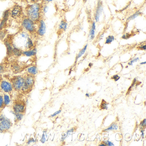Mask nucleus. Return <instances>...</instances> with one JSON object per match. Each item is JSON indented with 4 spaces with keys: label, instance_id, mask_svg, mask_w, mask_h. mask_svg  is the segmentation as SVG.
<instances>
[{
    "label": "nucleus",
    "instance_id": "f257e3e1",
    "mask_svg": "<svg viewBox=\"0 0 146 146\" xmlns=\"http://www.w3.org/2000/svg\"><path fill=\"white\" fill-rule=\"evenodd\" d=\"M28 18L34 22L39 21L40 13V7L37 3H35L28 7L26 10Z\"/></svg>",
    "mask_w": 146,
    "mask_h": 146
},
{
    "label": "nucleus",
    "instance_id": "f03ea898",
    "mask_svg": "<svg viewBox=\"0 0 146 146\" xmlns=\"http://www.w3.org/2000/svg\"><path fill=\"white\" fill-rule=\"evenodd\" d=\"M12 123L5 115H0V133L6 132L9 130L12 126Z\"/></svg>",
    "mask_w": 146,
    "mask_h": 146
},
{
    "label": "nucleus",
    "instance_id": "7ed1b4c3",
    "mask_svg": "<svg viewBox=\"0 0 146 146\" xmlns=\"http://www.w3.org/2000/svg\"><path fill=\"white\" fill-rule=\"evenodd\" d=\"M12 84L13 89L16 91H20L24 85L25 77L21 76H15L13 79Z\"/></svg>",
    "mask_w": 146,
    "mask_h": 146
},
{
    "label": "nucleus",
    "instance_id": "20e7f679",
    "mask_svg": "<svg viewBox=\"0 0 146 146\" xmlns=\"http://www.w3.org/2000/svg\"><path fill=\"white\" fill-rule=\"evenodd\" d=\"M35 83V79L34 76L29 74L26 76L25 77L24 85L21 90L23 92H27L29 90H31Z\"/></svg>",
    "mask_w": 146,
    "mask_h": 146
},
{
    "label": "nucleus",
    "instance_id": "39448f33",
    "mask_svg": "<svg viewBox=\"0 0 146 146\" xmlns=\"http://www.w3.org/2000/svg\"><path fill=\"white\" fill-rule=\"evenodd\" d=\"M35 23L34 21L29 18H26L23 20L22 25L26 31L29 33H33L36 31Z\"/></svg>",
    "mask_w": 146,
    "mask_h": 146
},
{
    "label": "nucleus",
    "instance_id": "423d86ee",
    "mask_svg": "<svg viewBox=\"0 0 146 146\" xmlns=\"http://www.w3.org/2000/svg\"><path fill=\"white\" fill-rule=\"evenodd\" d=\"M0 88L4 93L7 94L11 93L13 90L12 83L7 80H3L0 82Z\"/></svg>",
    "mask_w": 146,
    "mask_h": 146
},
{
    "label": "nucleus",
    "instance_id": "0eeeda50",
    "mask_svg": "<svg viewBox=\"0 0 146 146\" xmlns=\"http://www.w3.org/2000/svg\"><path fill=\"white\" fill-rule=\"evenodd\" d=\"M103 11V4L102 1H98L97 6L96 8L94 13V19L95 22H99L100 21L101 16Z\"/></svg>",
    "mask_w": 146,
    "mask_h": 146
},
{
    "label": "nucleus",
    "instance_id": "6e6552de",
    "mask_svg": "<svg viewBox=\"0 0 146 146\" xmlns=\"http://www.w3.org/2000/svg\"><path fill=\"white\" fill-rule=\"evenodd\" d=\"M12 109L14 112L24 113L25 111V104L21 102H16L13 106Z\"/></svg>",
    "mask_w": 146,
    "mask_h": 146
},
{
    "label": "nucleus",
    "instance_id": "1a4fd4ad",
    "mask_svg": "<svg viewBox=\"0 0 146 146\" xmlns=\"http://www.w3.org/2000/svg\"><path fill=\"white\" fill-rule=\"evenodd\" d=\"M11 17L14 19L19 18L22 16L23 13V10L21 7L19 5L15 6L11 12Z\"/></svg>",
    "mask_w": 146,
    "mask_h": 146
},
{
    "label": "nucleus",
    "instance_id": "9d476101",
    "mask_svg": "<svg viewBox=\"0 0 146 146\" xmlns=\"http://www.w3.org/2000/svg\"><path fill=\"white\" fill-rule=\"evenodd\" d=\"M46 31V26L44 20L41 19L39 21V25L37 33L40 36H43L45 35Z\"/></svg>",
    "mask_w": 146,
    "mask_h": 146
},
{
    "label": "nucleus",
    "instance_id": "9b49d317",
    "mask_svg": "<svg viewBox=\"0 0 146 146\" xmlns=\"http://www.w3.org/2000/svg\"><path fill=\"white\" fill-rule=\"evenodd\" d=\"M10 14V13L9 10H7L4 12L3 17L1 19V22L0 23V30L3 29L7 25V20L9 18Z\"/></svg>",
    "mask_w": 146,
    "mask_h": 146
},
{
    "label": "nucleus",
    "instance_id": "f8f14e48",
    "mask_svg": "<svg viewBox=\"0 0 146 146\" xmlns=\"http://www.w3.org/2000/svg\"><path fill=\"white\" fill-rule=\"evenodd\" d=\"M96 30V22L95 21L92 22L91 24V27H90V30L89 36L90 40H93L94 39L95 37Z\"/></svg>",
    "mask_w": 146,
    "mask_h": 146
},
{
    "label": "nucleus",
    "instance_id": "ddd939ff",
    "mask_svg": "<svg viewBox=\"0 0 146 146\" xmlns=\"http://www.w3.org/2000/svg\"><path fill=\"white\" fill-rule=\"evenodd\" d=\"M37 53V50L36 48H33L29 50L23 51V54L28 57L35 56Z\"/></svg>",
    "mask_w": 146,
    "mask_h": 146
},
{
    "label": "nucleus",
    "instance_id": "4468645a",
    "mask_svg": "<svg viewBox=\"0 0 146 146\" xmlns=\"http://www.w3.org/2000/svg\"><path fill=\"white\" fill-rule=\"evenodd\" d=\"M6 47L7 50V54L8 56H11L13 55V47L12 43L10 42L9 41H6L5 42Z\"/></svg>",
    "mask_w": 146,
    "mask_h": 146
},
{
    "label": "nucleus",
    "instance_id": "2eb2a0df",
    "mask_svg": "<svg viewBox=\"0 0 146 146\" xmlns=\"http://www.w3.org/2000/svg\"><path fill=\"white\" fill-rule=\"evenodd\" d=\"M27 72L29 75L35 76L38 73V70L36 66H31L27 69Z\"/></svg>",
    "mask_w": 146,
    "mask_h": 146
},
{
    "label": "nucleus",
    "instance_id": "dca6fc26",
    "mask_svg": "<svg viewBox=\"0 0 146 146\" xmlns=\"http://www.w3.org/2000/svg\"><path fill=\"white\" fill-rule=\"evenodd\" d=\"M142 14V13L140 11H137L135 13H133V14L131 15L129 17H128V18L126 19V21H127V22H128L131 21V20H134V19H136L137 17L141 15Z\"/></svg>",
    "mask_w": 146,
    "mask_h": 146
},
{
    "label": "nucleus",
    "instance_id": "f3484780",
    "mask_svg": "<svg viewBox=\"0 0 146 146\" xmlns=\"http://www.w3.org/2000/svg\"><path fill=\"white\" fill-rule=\"evenodd\" d=\"M3 98H4L5 106H9L11 104V97H10L9 94L5 93V94H3Z\"/></svg>",
    "mask_w": 146,
    "mask_h": 146
},
{
    "label": "nucleus",
    "instance_id": "a211bd4d",
    "mask_svg": "<svg viewBox=\"0 0 146 146\" xmlns=\"http://www.w3.org/2000/svg\"><path fill=\"white\" fill-rule=\"evenodd\" d=\"M68 24L64 20H62L58 25L59 30L65 31L68 28Z\"/></svg>",
    "mask_w": 146,
    "mask_h": 146
},
{
    "label": "nucleus",
    "instance_id": "6ab92c4d",
    "mask_svg": "<svg viewBox=\"0 0 146 146\" xmlns=\"http://www.w3.org/2000/svg\"><path fill=\"white\" fill-rule=\"evenodd\" d=\"M13 55H14V56L16 57H20L21 55L23 54V51L21 49L15 47L13 46Z\"/></svg>",
    "mask_w": 146,
    "mask_h": 146
},
{
    "label": "nucleus",
    "instance_id": "aec40b11",
    "mask_svg": "<svg viewBox=\"0 0 146 146\" xmlns=\"http://www.w3.org/2000/svg\"><path fill=\"white\" fill-rule=\"evenodd\" d=\"M88 46V44H86L84 46V47L82 49V50H80V52L78 53V54L77 55L76 57V63L77 61L78 60L81 58L83 54H84L85 52H86V50H87V48Z\"/></svg>",
    "mask_w": 146,
    "mask_h": 146
},
{
    "label": "nucleus",
    "instance_id": "412c9836",
    "mask_svg": "<svg viewBox=\"0 0 146 146\" xmlns=\"http://www.w3.org/2000/svg\"><path fill=\"white\" fill-rule=\"evenodd\" d=\"M12 113L14 114L15 119L17 121H20L23 119L24 117V114L21 113H15L13 111Z\"/></svg>",
    "mask_w": 146,
    "mask_h": 146
},
{
    "label": "nucleus",
    "instance_id": "4be33fe9",
    "mask_svg": "<svg viewBox=\"0 0 146 146\" xmlns=\"http://www.w3.org/2000/svg\"><path fill=\"white\" fill-rule=\"evenodd\" d=\"M115 40V37L113 35H109L106 38L105 44H110Z\"/></svg>",
    "mask_w": 146,
    "mask_h": 146
},
{
    "label": "nucleus",
    "instance_id": "5701e85b",
    "mask_svg": "<svg viewBox=\"0 0 146 146\" xmlns=\"http://www.w3.org/2000/svg\"><path fill=\"white\" fill-rule=\"evenodd\" d=\"M12 69L13 71L16 73H18L21 70L20 66L17 64H15L12 66Z\"/></svg>",
    "mask_w": 146,
    "mask_h": 146
},
{
    "label": "nucleus",
    "instance_id": "b1692460",
    "mask_svg": "<svg viewBox=\"0 0 146 146\" xmlns=\"http://www.w3.org/2000/svg\"><path fill=\"white\" fill-rule=\"evenodd\" d=\"M118 126L115 123L112 124L110 127H108L107 129H106L104 130V131H109L112 130H116L117 129Z\"/></svg>",
    "mask_w": 146,
    "mask_h": 146
},
{
    "label": "nucleus",
    "instance_id": "393cba45",
    "mask_svg": "<svg viewBox=\"0 0 146 146\" xmlns=\"http://www.w3.org/2000/svg\"><path fill=\"white\" fill-rule=\"evenodd\" d=\"M4 107H5V105H4L3 94L0 93V109L4 108Z\"/></svg>",
    "mask_w": 146,
    "mask_h": 146
},
{
    "label": "nucleus",
    "instance_id": "a878e982",
    "mask_svg": "<svg viewBox=\"0 0 146 146\" xmlns=\"http://www.w3.org/2000/svg\"><path fill=\"white\" fill-rule=\"evenodd\" d=\"M108 103H107V102L104 100H102V102L101 105L100 106L101 108L102 109H108Z\"/></svg>",
    "mask_w": 146,
    "mask_h": 146
},
{
    "label": "nucleus",
    "instance_id": "bb28decb",
    "mask_svg": "<svg viewBox=\"0 0 146 146\" xmlns=\"http://www.w3.org/2000/svg\"><path fill=\"white\" fill-rule=\"evenodd\" d=\"M131 35L129 33H126L122 35L121 38L123 40H128L131 37Z\"/></svg>",
    "mask_w": 146,
    "mask_h": 146
},
{
    "label": "nucleus",
    "instance_id": "cd10ccee",
    "mask_svg": "<svg viewBox=\"0 0 146 146\" xmlns=\"http://www.w3.org/2000/svg\"><path fill=\"white\" fill-rule=\"evenodd\" d=\"M139 60V58H133V59L131 60L130 62H129L128 63V65L130 66H132L133 65V64L134 63H135V62H137V61H138Z\"/></svg>",
    "mask_w": 146,
    "mask_h": 146
},
{
    "label": "nucleus",
    "instance_id": "c85d7f7f",
    "mask_svg": "<svg viewBox=\"0 0 146 146\" xmlns=\"http://www.w3.org/2000/svg\"><path fill=\"white\" fill-rule=\"evenodd\" d=\"M46 135H45V133H43L42 134V135L40 141L42 143H44L46 142Z\"/></svg>",
    "mask_w": 146,
    "mask_h": 146
},
{
    "label": "nucleus",
    "instance_id": "c756f323",
    "mask_svg": "<svg viewBox=\"0 0 146 146\" xmlns=\"http://www.w3.org/2000/svg\"><path fill=\"white\" fill-rule=\"evenodd\" d=\"M120 76H119L118 75H115L113 76L111 78L112 79H113V80H114V81H115V82H117L118 80H119V79H120Z\"/></svg>",
    "mask_w": 146,
    "mask_h": 146
},
{
    "label": "nucleus",
    "instance_id": "7c9ffc66",
    "mask_svg": "<svg viewBox=\"0 0 146 146\" xmlns=\"http://www.w3.org/2000/svg\"><path fill=\"white\" fill-rule=\"evenodd\" d=\"M137 49H139V50H144V51H145L146 49V45L145 44L141 45V46H139L137 47Z\"/></svg>",
    "mask_w": 146,
    "mask_h": 146
},
{
    "label": "nucleus",
    "instance_id": "2f4dec72",
    "mask_svg": "<svg viewBox=\"0 0 146 146\" xmlns=\"http://www.w3.org/2000/svg\"><path fill=\"white\" fill-rule=\"evenodd\" d=\"M5 67L4 65L0 64V74L4 72L5 70Z\"/></svg>",
    "mask_w": 146,
    "mask_h": 146
},
{
    "label": "nucleus",
    "instance_id": "473e14b6",
    "mask_svg": "<svg viewBox=\"0 0 146 146\" xmlns=\"http://www.w3.org/2000/svg\"><path fill=\"white\" fill-rule=\"evenodd\" d=\"M104 143L106 144V146H114V144L111 142L109 141H106L104 142Z\"/></svg>",
    "mask_w": 146,
    "mask_h": 146
},
{
    "label": "nucleus",
    "instance_id": "72a5a7b5",
    "mask_svg": "<svg viewBox=\"0 0 146 146\" xmlns=\"http://www.w3.org/2000/svg\"><path fill=\"white\" fill-rule=\"evenodd\" d=\"M35 140L33 138H31L28 140L27 141V144H30L31 143H33L35 142Z\"/></svg>",
    "mask_w": 146,
    "mask_h": 146
},
{
    "label": "nucleus",
    "instance_id": "f704fd0d",
    "mask_svg": "<svg viewBox=\"0 0 146 146\" xmlns=\"http://www.w3.org/2000/svg\"><path fill=\"white\" fill-rule=\"evenodd\" d=\"M61 110H59V111H57L54 112L53 114H52V115H51V117H55V116H56V115H58V114L60 113H61Z\"/></svg>",
    "mask_w": 146,
    "mask_h": 146
},
{
    "label": "nucleus",
    "instance_id": "c9c22d12",
    "mask_svg": "<svg viewBox=\"0 0 146 146\" xmlns=\"http://www.w3.org/2000/svg\"><path fill=\"white\" fill-rule=\"evenodd\" d=\"M42 10H43V12L44 13H46L48 11V6H47V5L45 6H44V7H43V9H42Z\"/></svg>",
    "mask_w": 146,
    "mask_h": 146
},
{
    "label": "nucleus",
    "instance_id": "e433bc0d",
    "mask_svg": "<svg viewBox=\"0 0 146 146\" xmlns=\"http://www.w3.org/2000/svg\"><path fill=\"white\" fill-rule=\"evenodd\" d=\"M140 125H141L143 127H145L146 126V119H144L143 121L141 122Z\"/></svg>",
    "mask_w": 146,
    "mask_h": 146
},
{
    "label": "nucleus",
    "instance_id": "4c0bfd02",
    "mask_svg": "<svg viewBox=\"0 0 146 146\" xmlns=\"http://www.w3.org/2000/svg\"><path fill=\"white\" fill-rule=\"evenodd\" d=\"M131 3L128 4V5H127L123 9V10H121V11H125V10H126V9H128V8H129V7Z\"/></svg>",
    "mask_w": 146,
    "mask_h": 146
},
{
    "label": "nucleus",
    "instance_id": "58836bf2",
    "mask_svg": "<svg viewBox=\"0 0 146 146\" xmlns=\"http://www.w3.org/2000/svg\"><path fill=\"white\" fill-rule=\"evenodd\" d=\"M73 131H74V129L72 128V129H71L69 130H68V131L66 132V134H67V135H68L69 133H71V132H73Z\"/></svg>",
    "mask_w": 146,
    "mask_h": 146
},
{
    "label": "nucleus",
    "instance_id": "ea45409f",
    "mask_svg": "<svg viewBox=\"0 0 146 146\" xmlns=\"http://www.w3.org/2000/svg\"><path fill=\"white\" fill-rule=\"evenodd\" d=\"M104 33H102L101 35H100V37H99V40H102L103 39V37H104Z\"/></svg>",
    "mask_w": 146,
    "mask_h": 146
},
{
    "label": "nucleus",
    "instance_id": "a19ab883",
    "mask_svg": "<svg viewBox=\"0 0 146 146\" xmlns=\"http://www.w3.org/2000/svg\"><path fill=\"white\" fill-rule=\"evenodd\" d=\"M44 1L45 2H47V3H50V2L54 1L55 0H44Z\"/></svg>",
    "mask_w": 146,
    "mask_h": 146
},
{
    "label": "nucleus",
    "instance_id": "79ce46f5",
    "mask_svg": "<svg viewBox=\"0 0 146 146\" xmlns=\"http://www.w3.org/2000/svg\"><path fill=\"white\" fill-rule=\"evenodd\" d=\"M30 1L33 2H37L38 1H41L42 0H30Z\"/></svg>",
    "mask_w": 146,
    "mask_h": 146
},
{
    "label": "nucleus",
    "instance_id": "37998d69",
    "mask_svg": "<svg viewBox=\"0 0 146 146\" xmlns=\"http://www.w3.org/2000/svg\"><path fill=\"white\" fill-rule=\"evenodd\" d=\"M146 62H141V63H140V64L141 65H143V64H146Z\"/></svg>",
    "mask_w": 146,
    "mask_h": 146
},
{
    "label": "nucleus",
    "instance_id": "c03bdc74",
    "mask_svg": "<svg viewBox=\"0 0 146 146\" xmlns=\"http://www.w3.org/2000/svg\"><path fill=\"white\" fill-rule=\"evenodd\" d=\"M99 146H106V145L105 144H100V145H99Z\"/></svg>",
    "mask_w": 146,
    "mask_h": 146
},
{
    "label": "nucleus",
    "instance_id": "a18cd8bd",
    "mask_svg": "<svg viewBox=\"0 0 146 146\" xmlns=\"http://www.w3.org/2000/svg\"><path fill=\"white\" fill-rule=\"evenodd\" d=\"M86 96H87V97H89V94L87 93V94H86Z\"/></svg>",
    "mask_w": 146,
    "mask_h": 146
},
{
    "label": "nucleus",
    "instance_id": "49530a36",
    "mask_svg": "<svg viewBox=\"0 0 146 146\" xmlns=\"http://www.w3.org/2000/svg\"><path fill=\"white\" fill-rule=\"evenodd\" d=\"M142 132V137L143 138L144 137V133H143V132Z\"/></svg>",
    "mask_w": 146,
    "mask_h": 146
},
{
    "label": "nucleus",
    "instance_id": "de8ad7c7",
    "mask_svg": "<svg viewBox=\"0 0 146 146\" xmlns=\"http://www.w3.org/2000/svg\"><path fill=\"white\" fill-rule=\"evenodd\" d=\"M1 34H0V39H1Z\"/></svg>",
    "mask_w": 146,
    "mask_h": 146
},
{
    "label": "nucleus",
    "instance_id": "09e8293b",
    "mask_svg": "<svg viewBox=\"0 0 146 146\" xmlns=\"http://www.w3.org/2000/svg\"><path fill=\"white\" fill-rule=\"evenodd\" d=\"M102 0H98V1H101Z\"/></svg>",
    "mask_w": 146,
    "mask_h": 146
},
{
    "label": "nucleus",
    "instance_id": "8fccbe9b",
    "mask_svg": "<svg viewBox=\"0 0 146 146\" xmlns=\"http://www.w3.org/2000/svg\"><path fill=\"white\" fill-rule=\"evenodd\" d=\"M1 1H5V0H1Z\"/></svg>",
    "mask_w": 146,
    "mask_h": 146
}]
</instances>
